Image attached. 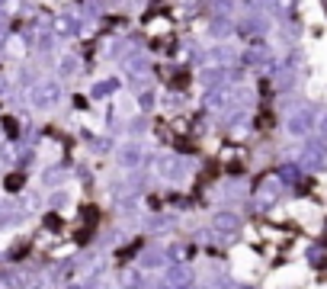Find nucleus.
I'll return each mask as SVG.
<instances>
[{"label": "nucleus", "instance_id": "1", "mask_svg": "<svg viewBox=\"0 0 327 289\" xmlns=\"http://www.w3.org/2000/svg\"><path fill=\"white\" fill-rule=\"evenodd\" d=\"M154 174L164 183H186L192 177V161L180 158V154H160L154 161Z\"/></svg>", "mask_w": 327, "mask_h": 289}, {"label": "nucleus", "instance_id": "2", "mask_svg": "<svg viewBox=\"0 0 327 289\" xmlns=\"http://www.w3.org/2000/svg\"><path fill=\"white\" fill-rule=\"evenodd\" d=\"M61 97H64V90H61L58 77H42V81H36V84L29 87L32 109H55L61 103Z\"/></svg>", "mask_w": 327, "mask_h": 289}, {"label": "nucleus", "instance_id": "3", "mask_svg": "<svg viewBox=\"0 0 327 289\" xmlns=\"http://www.w3.org/2000/svg\"><path fill=\"white\" fill-rule=\"evenodd\" d=\"M241 225H244V219H241L237 209H218V212H212V219H209V228H212L215 235H225V238L237 235Z\"/></svg>", "mask_w": 327, "mask_h": 289}, {"label": "nucleus", "instance_id": "4", "mask_svg": "<svg viewBox=\"0 0 327 289\" xmlns=\"http://www.w3.org/2000/svg\"><path fill=\"white\" fill-rule=\"evenodd\" d=\"M282 186H286V183L276 180V177H263V180L253 186V203H257L260 209H273L282 196Z\"/></svg>", "mask_w": 327, "mask_h": 289}, {"label": "nucleus", "instance_id": "5", "mask_svg": "<svg viewBox=\"0 0 327 289\" xmlns=\"http://www.w3.org/2000/svg\"><path fill=\"white\" fill-rule=\"evenodd\" d=\"M145 144H138V142H125L119 144V151H115V164H119L122 170H129V174H135L141 164H145Z\"/></svg>", "mask_w": 327, "mask_h": 289}, {"label": "nucleus", "instance_id": "6", "mask_svg": "<svg viewBox=\"0 0 327 289\" xmlns=\"http://www.w3.org/2000/svg\"><path fill=\"white\" fill-rule=\"evenodd\" d=\"M52 29L58 32V36H77V32L84 29V23H80V16H77V10H71V13H58L52 20Z\"/></svg>", "mask_w": 327, "mask_h": 289}, {"label": "nucleus", "instance_id": "7", "mask_svg": "<svg viewBox=\"0 0 327 289\" xmlns=\"http://www.w3.org/2000/svg\"><path fill=\"white\" fill-rule=\"evenodd\" d=\"M167 251H164V248H148L145 254H141V260H138V267H141V270H167Z\"/></svg>", "mask_w": 327, "mask_h": 289}, {"label": "nucleus", "instance_id": "8", "mask_svg": "<svg viewBox=\"0 0 327 289\" xmlns=\"http://www.w3.org/2000/svg\"><path fill=\"white\" fill-rule=\"evenodd\" d=\"M311 125H314V113L311 109H298V113L289 119V132L292 135H308Z\"/></svg>", "mask_w": 327, "mask_h": 289}, {"label": "nucleus", "instance_id": "9", "mask_svg": "<svg viewBox=\"0 0 327 289\" xmlns=\"http://www.w3.org/2000/svg\"><path fill=\"white\" fill-rule=\"evenodd\" d=\"M145 283H148V276L141 267H125L122 270V286L125 289H145Z\"/></svg>", "mask_w": 327, "mask_h": 289}, {"label": "nucleus", "instance_id": "10", "mask_svg": "<svg viewBox=\"0 0 327 289\" xmlns=\"http://www.w3.org/2000/svg\"><path fill=\"white\" fill-rule=\"evenodd\" d=\"M58 74L61 77H77V74H80V58H77V55H61Z\"/></svg>", "mask_w": 327, "mask_h": 289}, {"label": "nucleus", "instance_id": "11", "mask_svg": "<svg viewBox=\"0 0 327 289\" xmlns=\"http://www.w3.org/2000/svg\"><path fill=\"white\" fill-rule=\"evenodd\" d=\"M148 32L151 36H167V32H173V20L170 16H151L148 20Z\"/></svg>", "mask_w": 327, "mask_h": 289}, {"label": "nucleus", "instance_id": "12", "mask_svg": "<svg viewBox=\"0 0 327 289\" xmlns=\"http://www.w3.org/2000/svg\"><path fill=\"white\" fill-rule=\"evenodd\" d=\"M42 180H45L48 186H55V190H61V183L68 180V167H64V164H55V167L45 170V177H42Z\"/></svg>", "mask_w": 327, "mask_h": 289}, {"label": "nucleus", "instance_id": "13", "mask_svg": "<svg viewBox=\"0 0 327 289\" xmlns=\"http://www.w3.org/2000/svg\"><path fill=\"white\" fill-rule=\"evenodd\" d=\"M119 90V81H115V77H106V81H96V87H93V97L96 100H103V97H113V93Z\"/></svg>", "mask_w": 327, "mask_h": 289}, {"label": "nucleus", "instance_id": "14", "mask_svg": "<svg viewBox=\"0 0 327 289\" xmlns=\"http://www.w3.org/2000/svg\"><path fill=\"white\" fill-rule=\"evenodd\" d=\"M26 186V170H13V174H7V180H3V190L7 193H19Z\"/></svg>", "mask_w": 327, "mask_h": 289}, {"label": "nucleus", "instance_id": "15", "mask_svg": "<svg viewBox=\"0 0 327 289\" xmlns=\"http://www.w3.org/2000/svg\"><path fill=\"white\" fill-rule=\"evenodd\" d=\"M244 64H250V68H257V64H269V52L267 48H250V52H244Z\"/></svg>", "mask_w": 327, "mask_h": 289}, {"label": "nucleus", "instance_id": "16", "mask_svg": "<svg viewBox=\"0 0 327 289\" xmlns=\"http://www.w3.org/2000/svg\"><path fill=\"white\" fill-rule=\"evenodd\" d=\"M68 203H71V196H68V190L61 186V190H55L52 196H48V212H58V209H64Z\"/></svg>", "mask_w": 327, "mask_h": 289}, {"label": "nucleus", "instance_id": "17", "mask_svg": "<svg viewBox=\"0 0 327 289\" xmlns=\"http://www.w3.org/2000/svg\"><path fill=\"white\" fill-rule=\"evenodd\" d=\"M42 225H45V231H52V238L64 231V222H61V215H58V212H45V219H42Z\"/></svg>", "mask_w": 327, "mask_h": 289}, {"label": "nucleus", "instance_id": "18", "mask_svg": "<svg viewBox=\"0 0 327 289\" xmlns=\"http://www.w3.org/2000/svg\"><path fill=\"white\" fill-rule=\"evenodd\" d=\"M138 103H141L145 109H151V106H154V93H151V90H145L141 97H138Z\"/></svg>", "mask_w": 327, "mask_h": 289}, {"label": "nucleus", "instance_id": "19", "mask_svg": "<svg viewBox=\"0 0 327 289\" xmlns=\"http://www.w3.org/2000/svg\"><path fill=\"white\" fill-rule=\"evenodd\" d=\"M180 7L192 13V10H199V7H202V0H180Z\"/></svg>", "mask_w": 327, "mask_h": 289}, {"label": "nucleus", "instance_id": "20", "mask_svg": "<svg viewBox=\"0 0 327 289\" xmlns=\"http://www.w3.org/2000/svg\"><path fill=\"white\" fill-rule=\"evenodd\" d=\"M321 125H324V132H327V116H324V119H321Z\"/></svg>", "mask_w": 327, "mask_h": 289}, {"label": "nucleus", "instance_id": "21", "mask_svg": "<svg viewBox=\"0 0 327 289\" xmlns=\"http://www.w3.org/2000/svg\"><path fill=\"white\" fill-rule=\"evenodd\" d=\"M234 289H257V286H234Z\"/></svg>", "mask_w": 327, "mask_h": 289}]
</instances>
